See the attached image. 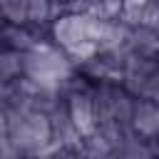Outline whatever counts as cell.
<instances>
[{"label": "cell", "instance_id": "cell-1", "mask_svg": "<svg viewBox=\"0 0 159 159\" xmlns=\"http://www.w3.org/2000/svg\"><path fill=\"white\" fill-rule=\"evenodd\" d=\"M75 75H77L75 62L52 42L40 40L22 52V77H27L42 89L65 94Z\"/></svg>", "mask_w": 159, "mask_h": 159}, {"label": "cell", "instance_id": "cell-2", "mask_svg": "<svg viewBox=\"0 0 159 159\" xmlns=\"http://www.w3.org/2000/svg\"><path fill=\"white\" fill-rule=\"evenodd\" d=\"M2 112H5L7 139L22 159L37 157L52 144V129H50L47 112L22 107V104H10Z\"/></svg>", "mask_w": 159, "mask_h": 159}, {"label": "cell", "instance_id": "cell-3", "mask_svg": "<svg viewBox=\"0 0 159 159\" xmlns=\"http://www.w3.org/2000/svg\"><path fill=\"white\" fill-rule=\"evenodd\" d=\"M50 37L52 45H57L75 62V67L99 50L94 40V17L82 10H67L57 15L50 22Z\"/></svg>", "mask_w": 159, "mask_h": 159}, {"label": "cell", "instance_id": "cell-4", "mask_svg": "<svg viewBox=\"0 0 159 159\" xmlns=\"http://www.w3.org/2000/svg\"><path fill=\"white\" fill-rule=\"evenodd\" d=\"M119 84L134 97V99H154L159 94V70H157V57L127 52L124 65H122V77Z\"/></svg>", "mask_w": 159, "mask_h": 159}, {"label": "cell", "instance_id": "cell-5", "mask_svg": "<svg viewBox=\"0 0 159 159\" xmlns=\"http://www.w3.org/2000/svg\"><path fill=\"white\" fill-rule=\"evenodd\" d=\"M129 129L139 139H144V142H154L157 139V132H159V109H157L154 99H134Z\"/></svg>", "mask_w": 159, "mask_h": 159}, {"label": "cell", "instance_id": "cell-6", "mask_svg": "<svg viewBox=\"0 0 159 159\" xmlns=\"http://www.w3.org/2000/svg\"><path fill=\"white\" fill-rule=\"evenodd\" d=\"M22 77V52L0 47V92Z\"/></svg>", "mask_w": 159, "mask_h": 159}, {"label": "cell", "instance_id": "cell-7", "mask_svg": "<svg viewBox=\"0 0 159 159\" xmlns=\"http://www.w3.org/2000/svg\"><path fill=\"white\" fill-rule=\"evenodd\" d=\"M0 15L7 25H27V0H0Z\"/></svg>", "mask_w": 159, "mask_h": 159}, {"label": "cell", "instance_id": "cell-8", "mask_svg": "<svg viewBox=\"0 0 159 159\" xmlns=\"http://www.w3.org/2000/svg\"><path fill=\"white\" fill-rule=\"evenodd\" d=\"M7 142V127H5V112L0 109V147Z\"/></svg>", "mask_w": 159, "mask_h": 159}, {"label": "cell", "instance_id": "cell-9", "mask_svg": "<svg viewBox=\"0 0 159 159\" xmlns=\"http://www.w3.org/2000/svg\"><path fill=\"white\" fill-rule=\"evenodd\" d=\"M27 159H37V157H27Z\"/></svg>", "mask_w": 159, "mask_h": 159}]
</instances>
